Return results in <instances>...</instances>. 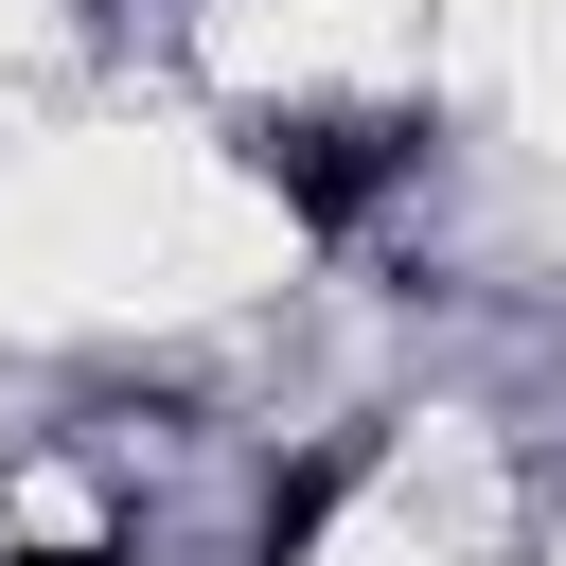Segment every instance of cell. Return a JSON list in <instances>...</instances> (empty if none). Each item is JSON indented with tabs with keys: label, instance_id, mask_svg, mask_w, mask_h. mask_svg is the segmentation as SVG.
Segmentation results:
<instances>
[{
	"label": "cell",
	"instance_id": "obj_1",
	"mask_svg": "<svg viewBox=\"0 0 566 566\" xmlns=\"http://www.w3.org/2000/svg\"><path fill=\"white\" fill-rule=\"evenodd\" d=\"M389 159H407V124H283V142H265V177H283L301 212H354Z\"/></svg>",
	"mask_w": 566,
	"mask_h": 566
},
{
	"label": "cell",
	"instance_id": "obj_2",
	"mask_svg": "<svg viewBox=\"0 0 566 566\" xmlns=\"http://www.w3.org/2000/svg\"><path fill=\"white\" fill-rule=\"evenodd\" d=\"M18 566H124V548H18Z\"/></svg>",
	"mask_w": 566,
	"mask_h": 566
}]
</instances>
